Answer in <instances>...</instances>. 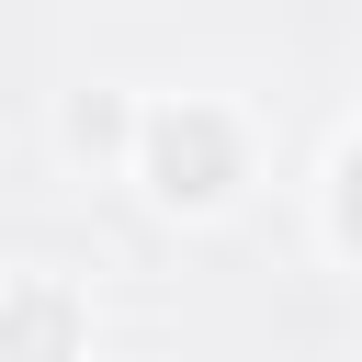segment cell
Returning <instances> with one entry per match:
<instances>
[{
  "mask_svg": "<svg viewBox=\"0 0 362 362\" xmlns=\"http://www.w3.org/2000/svg\"><path fill=\"white\" fill-rule=\"evenodd\" d=\"M124 181H136V204L158 226H226L260 192V113L226 102V90H147Z\"/></svg>",
  "mask_w": 362,
  "mask_h": 362,
  "instance_id": "6da1fadb",
  "label": "cell"
},
{
  "mask_svg": "<svg viewBox=\"0 0 362 362\" xmlns=\"http://www.w3.org/2000/svg\"><path fill=\"white\" fill-rule=\"evenodd\" d=\"M102 305L68 260H11L0 272V362H90Z\"/></svg>",
  "mask_w": 362,
  "mask_h": 362,
  "instance_id": "7a4b0ae2",
  "label": "cell"
},
{
  "mask_svg": "<svg viewBox=\"0 0 362 362\" xmlns=\"http://www.w3.org/2000/svg\"><path fill=\"white\" fill-rule=\"evenodd\" d=\"M136 124H147V90H124V79H79L68 102H57V147L79 158V170H136Z\"/></svg>",
  "mask_w": 362,
  "mask_h": 362,
  "instance_id": "3957f363",
  "label": "cell"
},
{
  "mask_svg": "<svg viewBox=\"0 0 362 362\" xmlns=\"http://www.w3.org/2000/svg\"><path fill=\"white\" fill-rule=\"evenodd\" d=\"M317 249L362 283V113L328 136V158H317Z\"/></svg>",
  "mask_w": 362,
  "mask_h": 362,
  "instance_id": "277c9868",
  "label": "cell"
}]
</instances>
